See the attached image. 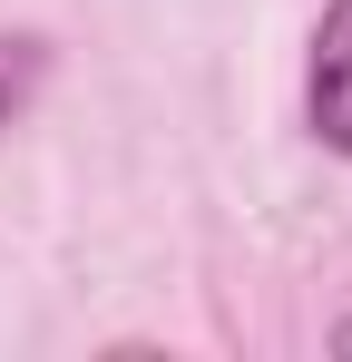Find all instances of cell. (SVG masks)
<instances>
[{
	"label": "cell",
	"mask_w": 352,
	"mask_h": 362,
	"mask_svg": "<svg viewBox=\"0 0 352 362\" xmlns=\"http://www.w3.org/2000/svg\"><path fill=\"white\" fill-rule=\"evenodd\" d=\"M333 353H352V323H343V333H333Z\"/></svg>",
	"instance_id": "obj_3"
},
{
	"label": "cell",
	"mask_w": 352,
	"mask_h": 362,
	"mask_svg": "<svg viewBox=\"0 0 352 362\" xmlns=\"http://www.w3.org/2000/svg\"><path fill=\"white\" fill-rule=\"evenodd\" d=\"M40 78H49V40H30V30H0V127H10L30 98H40Z\"/></svg>",
	"instance_id": "obj_2"
},
{
	"label": "cell",
	"mask_w": 352,
	"mask_h": 362,
	"mask_svg": "<svg viewBox=\"0 0 352 362\" xmlns=\"http://www.w3.org/2000/svg\"><path fill=\"white\" fill-rule=\"evenodd\" d=\"M303 118H313V137H323L333 157H352V0H323V20H313Z\"/></svg>",
	"instance_id": "obj_1"
}]
</instances>
